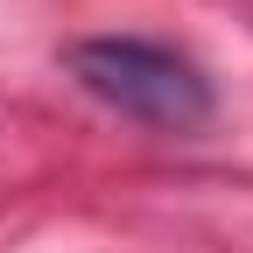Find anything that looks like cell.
<instances>
[{
  "instance_id": "obj_1",
  "label": "cell",
  "mask_w": 253,
  "mask_h": 253,
  "mask_svg": "<svg viewBox=\"0 0 253 253\" xmlns=\"http://www.w3.org/2000/svg\"><path fill=\"white\" fill-rule=\"evenodd\" d=\"M71 78L99 106L141 120V126H162V134H197V126H211V113H218L211 78L190 56L148 42V36H91V42H71Z\"/></svg>"
}]
</instances>
